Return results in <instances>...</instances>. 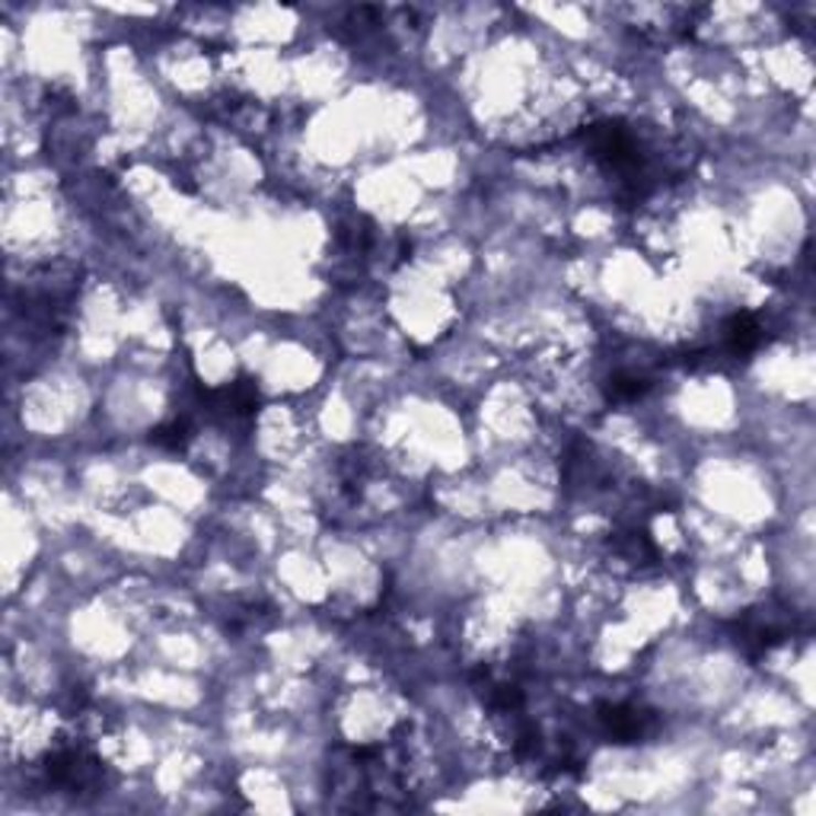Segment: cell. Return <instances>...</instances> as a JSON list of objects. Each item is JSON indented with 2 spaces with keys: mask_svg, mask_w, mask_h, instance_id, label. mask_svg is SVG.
<instances>
[{
  "mask_svg": "<svg viewBox=\"0 0 816 816\" xmlns=\"http://www.w3.org/2000/svg\"><path fill=\"white\" fill-rule=\"evenodd\" d=\"M651 389V383L638 374H612L606 383V399L610 402H635Z\"/></svg>",
  "mask_w": 816,
  "mask_h": 816,
  "instance_id": "obj_6",
  "label": "cell"
},
{
  "mask_svg": "<svg viewBox=\"0 0 816 816\" xmlns=\"http://www.w3.org/2000/svg\"><path fill=\"white\" fill-rule=\"evenodd\" d=\"M600 724L619 743H638L657 730V715L642 705H600Z\"/></svg>",
  "mask_w": 816,
  "mask_h": 816,
  "instance_id": "obj_2",
  "label": "cell"
},
{
  "mask_svg": "<svg viewBox=\"0 0 816 816\" xmlns=\"http://www.w3.org/2000/svg\"><path fill=\"white\" fill-rule=\"evenodd\" d=\"M49 785L64 787L71 794L77 791H96L103 782V762L87 753L84 747H58L52 750L42 765Z\"/></svg>",
  "mask_w": 816,
  "mask_h": 816,
  "instance_id": "obj_1",
  "label": "cell"
},
{
  "mask_svg": "<svg viewBox=\"0 0 816 816\" xmlns=\"http://www.w3.org/2000/svg\"><path fill=\"white\" fill-rule=\"evenodd\" d=\"M787 638V622L779 619L775 612H750L743 622H740V647L756 661L762 654H769L775 644H782Z\"/></svg>",
  "mask_w": 816,
  "mask_h": 816,
  "instance_id": "obj_3",
  "label": "cell"
},
{
  "mask_svg": "<svg viewBox=\"0 0 816 816\" xmlns=\"http://www.w3.org/2000/svg\"><path fill=\"white\" fill-rule=\"evenodd\" d=\"M189 440H192V428H189V421H185V418L167 421V425L153 428V434H150V443H153V447L170 450V453L185 450V447H189Z\"/></svg>",
  "mask_w": 816,
  "mask_h": 816,
  "instance_id": "obj_5",
  "label": "cell"
},
{
  "mask_svg": "<svg viewBox=\"0 0 816 816\" xmlns=\"http://www.w3.org/2000/svg\"><path fill=\"white\" fill-rule=\"evenodd\" d=\"M762 339H765V332H762V325H759L753 313H733L728 325H724V345L737 357L753 354L762 345Z\"/></svg>",
  "mask_w": 816,
  "mask_h": 816,
  "instance_id": "obj_4",
  "label": "cell"
}]
</instances>
